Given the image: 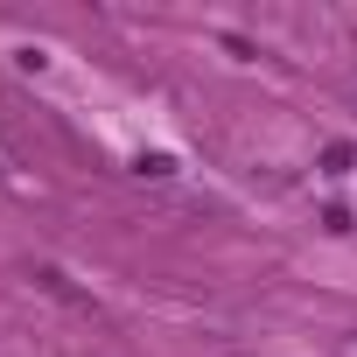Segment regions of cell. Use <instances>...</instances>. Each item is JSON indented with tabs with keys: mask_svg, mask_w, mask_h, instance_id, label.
I'll return each mask as SVG.
<instances>
[{
	"mask_svg": "<svg viewBox=\"0 0 357 357\" xmlns=\"http://www.w3.org/2000/svg\"><path fill=\"white\" fill-rule=\"evenodd\" d=\"M350 161H357V154H350V147H343V140H336V147H329V154H322V175H350Z\"/></svg>",
	"mask_w": 357,
	"mask_h": 357,
	"instance_id": "obj_1",
	"label": "cell"
}]
</instances>
